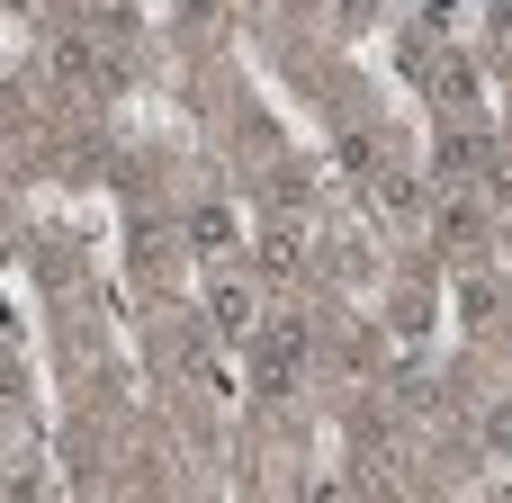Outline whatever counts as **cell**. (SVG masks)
I'll return each instance as SVG.
<instances>
[{
  "label": "cell",
  "mask_w": 512,
  "mask_h": 503,
  "mask_svg": "<svg viewBox=\"0 0 512 503\" xmlns=\"http://www.w3.org/2000/svg\"><path fill=\"white\" fill-rule=\"evenodd\" d=\"M504 27H512V0H504Z\"/></svg>",
  "instance_id": "obj_6"
},
{
  "label": "cell",
  "mask_w": 512,
  "mask_h": 503,
  "mask_svg": "<svg viewBox=\"0 0 512 503\" xmlns=\"http://www.w3.org/2000/svg\"><path fill=\"white\" fill-rule=\"evenodd\" d=\"M189 243H198V252H225V243H234V216H225V207H198V216H189Z\"/></svg>",
  "instance_id": "obj_2"
},
{
  "label": "cell",
  "mask_w": 512,
  "mask_h": 503,
  "mask_svg": "<svg viewBox=\"0 0 512 503\" xmlns=\"http://www.w3.org/2000/svg\"><path fill=\"white\" fill-rule=\"evenodd\" d=\"M297 369H306V324H270L261 351H252V387H261V396H288Z\"/></svg>",
  "instance_id": "obj_1"
},
{
  "label": "cell",
  "mask_w": 512,
  "mask_h": 503,
  "mask_svg": "<svg viewBox=\"0 0 512 503\" xmlns=\"http://www.w3.org/2000/svg\"><path fill=\"white\" fill-rule=\"evenodd\" d=\"M207 306H216V324H225V333H252V297H243L234 279H225V288H216Z\"/></svg>",
  "instance_id": "obj_3"
},
{
  "label": "cell",
  "mask_w": 512,
  "mask_h": 503,
  "mask_svg": "<svg viewBox=\"0 0 512 503\" xmlns=\"http://www.w3.org/2000/svg\"><path fill=\"white\" fill-rule=\"evenodd\" d=\"M486 450H495V459H512V405H495V414H486Z\"/></svg>",
  "instance_id": "obj_4"
},
{
  "label": "cell",
  "mask_w": 512,
  "mask_h": 503,
  "mask_svg": "<svg viewBox=\"0 0 512 503\" xmlns=\"http://www.w3.org/2000/svg\"><path fill=\"white\" fill-rule=\"evenodd\" d=\"M369 9H378V0H342V18H369Z\"/></svg>",
  "instance_id": "obj_5"
}]
</instances>
